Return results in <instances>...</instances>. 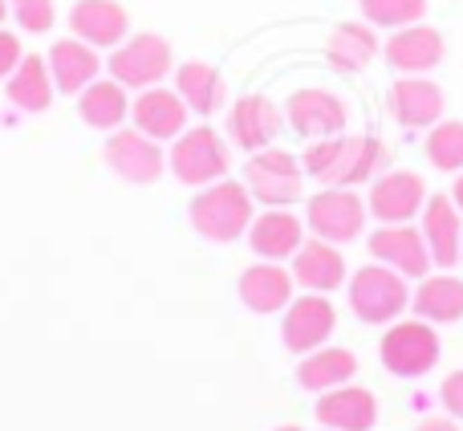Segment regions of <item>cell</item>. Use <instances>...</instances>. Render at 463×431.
Wrapping results in <instances>:
<instances>
[{
    "instance_id": "277c9868",
    "label": "cell",
    "mask_w": 463,
    "mask_h": 431,
    "mask_svg": "<svg viewBox=\"0 0 463 431\" xmlns=\"http://www.w3.org/2000/svg\"><path fill=\"white\" fill-rule=\"evenodd\" d=\"M106 73L114 81H122L127 90H151L163 86L167 73H175V53H171V41L159 33H135L122 45L110 49L106 57Z\"/></svg>"
},
{
    "instance_id": "8fae6325",
    "label": "cell",
    "mask_w": 463,
    "mask_h": 431,
    "mask_svg": "<svg viewBox=\"0 0 463 431\" xmlns=\"http://www.w3.org/2000/svg\"><path fill=\"white\" fill-rule=\"evenodd\" d=\"M285 130V110L277 102H269L264 94H244L232 102L228 110V139L240 151L256 155L264 147L277 143V135Z\"/></svg>"
},
{
    "instance_id": "2e32d148",
    "label": "cell",
    "mask_w": 463,
    "mask_h": 431,
    "mask_svg": "<svg viewBox=\"0 0 463 431\" xmlns=\"http://www.w3.org/2000/svg\"><path fill=\"white\" fill-rule=\"evenodd\" d=\"M370 256L402 277L423 281L431 273V253H427L423 232L407 228V224H383L378 232H370Z\"/></svg>"
},
{
    "instance_id": "f35d334b",
    "label": "cell",
    "mask_w": 463,
    "mask_h": 431,
    "mask_svg": "<svg viewBox=\"0 0 463 431\" xmlns=\"http://www.w3.org/2000/svg\"><path fill=\"white\" fill-rule=\"evenodd\" d=\"M277 431H301V427H297V424H285V427H277Z\"/></svg>"
},
{
    "instance_id": "d6a6232c",
    "label": "cell",
    "mask_w": 463,
    "mask_h": 431,
    "mask_svg": "<svg viewBox=\"0 0 463 431\" xmlns=\"http://www.w3.org/2000/svg\"><path fill=\"white\" fill-rule=\"evenodd\" d=\"M8 16L21 33H49L57 24L53 0H8Z\"/></svg>"
},
{
    "instance_id": "7402d4cb",
    "label": "cell",
    "mask_w": 463,
    "mask_h": 431,
    "mask_svg": "<svg viewBox=\"0 0 463 431\" xmlns=\"http://www.w3.org/2000/svg\"><path fill=\"white\" fill-rule=\"evenodd\" d=\"M391 114L411 130L435 127L443 119V90L427 73H402L391 86Z\"/></svg>"
},
{
    "instance_id": "7a4b0ae2",
    "label": "cell",
    "mask_w": 463,
    "mask_h": 431,
    "mask_svg": "<svg viewBox=\"0 0 463 431\" xmlns=\"http://www.w3.org/2000/svg\"><path fill=\"white\" fill-rule=\"evenodd\" d=\"M252 192L248 184L236 179H216V184L200 187L192 196V228L203 240H216V244H232V240L248 236V224H252Z\"/></svg>"
},
{
    "instance_id": "d4e9b609",
    "label": "cell",
    "mask_w": 463,
    "mask_h": 431,
    "mask_svg": "<svg viewBox=\"0 0 463 431\" xmlns=\"http://www.w3.org/2000/svg\"><path fill=\"white\" fill-rule=\"evenodd\" d=\"M175 94L187 102V110L212 119L216 110H224L228 102V81L216 65L208 62H184L175 65Z\"/></svg>"
},
{
    "instance_id": "484cf974",
    "label": "cell",
    "mask_w": 463,
    "mask_h": 431,
    "mask_svg": "<svg viewBox=\"0 0 463 431\" xmlns=\"http://www.w3.org/2000/svg\"><path fill=\"white\" fill-rule=\"evenodd\" d=\"M53 94L57 86H53V73H49V62L37 53L21 57V65L5 78V98L21 114H45L53 106Z\"/></svg>"
},
{
    "instance_id": "ffe728a7",
    "label": "cell",
    "mask_w": 463,
    "mask_h": 431,
    "mask_svg": "<svg viewBox=\"0 0 463 431\" xmlns=\"http://www.w3.org/2000/svg\"><path fill=\"white\" fill-rule=\"evenodd\" d=\"M70 33L94 49H114L127 41L130 16L118 0H78L70 8Z\"/></svg>"
},
{
    "instance_id": "6da1fadb",
    "label": "cell",
    "mask_w": 463,
    "mask_h": 431,
    "mask_svg": "<svg viewBox=\"0 0 463 431\" xmlns=\"http://www.w3.org/2000/svg\"><path fill=\"white\" fill-rule=\"evenodd\" d=\"M305 176L317 179L321 187H358L366 179L383 176L386 147L374 135H334L309 143L301 159Z\"/></svg>"
},
{
    "instance_id": "9a60e30c",
    "label": "cell",
    "mask_w": 463,
    "mask_h": 431,
    "mask_svg": "<svg viewBox=\"0 0 463 431\" xmlns=\"http://www.w3.org/2000/svg\"><path fill=\"white\" fill-rule=\"evenodd\" d=\"M345 119H350L345 102L337 94H329V90H297L285 106V122L309 143L345 135Z\"/></svg>"
},
{
    "instance_id": "ac0fdd59",
    "label": "cell",
    "mask_w": 463,
    "mask_h": 431,
    "mask_svg": "<svg viewBox=\"0 0 463 431\" xmlns=\"http://www.w3.org/2000/svg\"><path fill=\"white\" fill-rule=\"evenodd\" d=\"M305 244V220L288 208H264L248 224V248L260 261H293V253Z\"/></svg>"
},
{
    "instance_id": "83f0119b",
    "label": "cell",
    "mask_w": 463,
    "mask_h": 431,
    "mask_svg": "<svg viewBox=\"0 0 463 431\" xmlns=\"http://www.w3.org/2000/svg\"><path fill=\"white\" fill-rule=\"evenodd\" d=\"M354 375H358V359L350 350H342V346H321V350L301 354V362H297V383L313 395H326L334 387L354 383Z\"/></svg>"
},
{
    "instance_id": "8992f818",
    "label": "cell",
    "mask_w": 463,
    "mask_h": 431,
    "mask_svg": "<svg viewBox=\"0 0 463 431\" xmlns=\"http://www.w3.org/2000/svg\"><path fill=\"white\" fill-rule=\"evenodd\" d=\"M443 346L439 334H435L431 321L415 318V321H394L391 330L378 342V359L391 370L394 378H423L427 370H435Z\"/></svg>"
},
{
    "instance_id": "9c48e42d",
    "label": "cell",
    "mask_w": 463,
    "mask_h": 431,
    "mask_svg": "<svg viewBox=\"0 0 463 431\" xmlns=\"http://www.w3.org/2000/svg\"><path fill=\"white\" fill-rule=\"evenodd\" d=\"M106 168L118 179H127V184L146 187L167 171V151H163V143H155L138 127H127V130L118 127L106 139Z\"/></svg>"
},
{
    "instance_id": "5bb4252c",
    "label": "cell",
    "mask_w": 463,
    "mask_h": 431,
    "mask_svg": "<svg viewBox=\"0 0 463 431\" xmlns=\"http://www.w3.org/2000/svg\"><path fill=\"white\" fill-rule=\"evenodd\" d=\"M187 102L175 94V86H151L138 90L130 102V127H138L143 135H151L155 143H175L187 130Z\"/></svg>"
},
{
    "instance_id": "52a82bcc",
    "label": "cell",
    "mask_w": 463,
    "mask_h": 431,
    "mask_svg": "<svg viewBox=\"0 0 463 431\" xmlns=\"http://www.w3.org/2000/svg\"><path fill=\"white\" fill-rule=\"evenodd\" d=\"M244 184L252 192V200H260L264 208H293L301 200L305 168L297 155L280 151V147H264V151L248 155Z\"/></svg>"
},
{
    "instance_id": "3957f363",
    "label": "cell",
    "mask_w": 463,
    "mask_h": 431,
    "mask_svg": "<svg viewBox=\"0 0 463 431\" xmlns=\"http://www.w3.org/2000/svg\"><path fill=\"white\" fill-rule=\"evenodd\" d=\"M228 168H232V151L224 143L216 127H192L171 143L167 151V171L187 187H208L216 179H228Z\"/></svg>"
},
{
    "instance_id": "30bf717a",
    "label": "cell",
    "mask_w": 463,
    "mask_h": 431,
    "mask_svg": "<svg viewBox=\"0 0 463 431\" xmlns=\"http://www.w3.org/2000/svg\"><path fill=\"white\" fill-rule=\"evenodd\" d=\"M337 326V313L329 305L326 293H305V297H293L285 310V321H280V342L285 350L293 354H309V350H321L329 342Z\"/></svg>"
},
{
    "instance_id": "f1b7e54d",
    "label": "cell",
    "mask_w": 463,
    "mask_h": 431,
    "mask_svg": "<svg viewBox=\"0 0 463 431\" xmlns=\"http://www.w3.org/2000/svg\"><path fill=\"white\" fill-rule=\"evenodd\" d=\"M411 310H415V318L431 321V326H451V321L463 318V281L451 277V273H439V277L427 273L419 281V289L411 293Z\"/></svg>"
},
{
    "instance_id": "7c38bea8",
    "label": "cell",
    "mask_w": 463,
    "mask_h": 431,
    "mask_svg": "<svg viewBox=\"0 0 463 431\" xmlns=\"http://www.w3.org/2000/svg\"><path fill=\"white\" fill-rule=\"evenodd\" d=\"M427 204V184L415 171H383L370 184L366 208L378 224H411Z\"/></svg>"
},
{
    "instance_id": "4dcf8cb0",
    "label": "cell",
    "mask_w": 463,
    "mask_h": 431,
    "mask_svg": "<svg viewBox=\"0 0 463 431\" xmlns=\"http://www.w3.org/2000/svg\"><path fill=\"white\" fill-rule=\"evenodd\" d=\"M362 21L374 29H407L419 24L427 13V0H358Z\"/></svg>"
},
{
    "instance_id": "836d02e7",
    "label": "cell",
    "mask_w": 463,
    "mask_h": 431,
    "mask_svg": "<svg viewBox=\"0 0 463 431\" xmlns=\"http://www.w3.org/2000/svg\"><path fill=\"white\" fill-rule=\"evenodd\" d=\"M439 399H443V407H448L451 419H463V370H451V375L443 378Z\"/></svg>"
},
{
    "instance_id": "44dd1931",
    "label": "cell",
    "mask_w": 463,
    "mask_h": 431,
    "mask_svg": "<svg viewBox=\"0 0 463 431\" xmlns=\"http://www.w3.org/2000/svg\"><path fill=\"white\" fill-rule=\"evenodd\" d=\"M49 73H53V86L57 94H81L90 81H98V73L106 70V62L98 57L94 45H86L81 37H61L53 41V49L45 53Z\"/></svg>"
},
{
    "instance_id": "5b68a950",
    "label": "cell",
    "mask_w": 463,
    "mask_h": 431,
    "mask_svg": "<svg viewBox=\"0 0 463 431\" xmlns=\"http://www.w3.org/2000/svg\"><path fill=\"white\" fill-rule=\"evenodd\" d=\"M345 297H350L354 318H362L366 326H391L411 305L407 277L386 269V264H362L350 277V293Z\"/></svg>"
},
{
    "instance_id": "f546056e",
    "label": "cell",
    "mask_w": 463,
    "mask_h": 431,
    "mask_svg": "<svg viewBox=\"0 0 463 431\" xmlns=\"http://www.w3.org/2000/svg\"><path fill=\"white\" fill-rule=\"evenodd\" d=\"M378 49H383V45H378L374 24H366V21H342L334 33H329L326 57H329V65H334V70L358 73V70H366V65L374 62Z\"/></svg>"
},
{
    "instance_id": "1f68e13d",
    "label": "cell",
    "mask_w": 463,
    "mask_h": 431,
    "mask_svg": "<svg viewBox=\"0 0 463 431\" xmlns=\"http://www.w3.org/2000/svg\"><path fill=\"white\" fill-rule=\"evenodd\" d=\"M427 159L439 171H463V122L439 119L427 135Z\"/></svg>"
},
{
    "instance_id": "cb8c5ba5",
    "label": "cell",
    "mask_w": 463,
    "mask_h": 431,
    "mask_svg": "<svg viewBox=\"0 0 463 431\" xmlns=\"http://www.w3.org/2000/svg\"><path fill=\"white\" fill-rule=\"evenodd\" d=\"M293 281L309 293H334L345 285V256L329 240H305L293 253Z\"/></svg>"
},
{
    "instance_id": "603a6c76",
    "label": "cell",
    "mask_w": 463,
    "mask_h": 431,
    "mask_svg": "<svg viewBox=\"0 0 463 431\" xmlns=\"http://www.w3.org/2000/svg\"><path fill=\"white\" fill-rule=\"evenodd\" d=\"M317 424L326 431H370L378 424V399L366 387H334L317 399Z\"/></svg>"
},
{
    "instance_id": "8d00e7d4",
    "label": "cell",
    "mask_w": 463,
    "mask_h": 431,
    "mask_svg": "<svg viewBox=\"0 0 463 431\" xmlns=\"http://www.w3.org/2000/svg\"><path fill=\"white\" fill-rule=\"evenodd\" d=\"M451 200H456V208L463 212V171L456 176V187H451Z\"/></svg>"
},
{
    "instance_id": "4316f807",
    "label": "cell",
    "mask_w": 463,
    "mask_h": 431,
    "mask_svg": "<svg viewBox=\"0 0 463 431\" xmlns=\"http://www.w3.org/2000/svg\"><path fill=\"white\" fill-rule=\"evenodd\" d=\"M130 90L114 78H98L90 81L86 90L78 94V119L86 122L90 130H118L130 114Z\"/></svg>"
},
{
    "instance_id": "e0dca14e",
    "label": "cell",
    "mask_w": 463,
    "mask_h": 431,
    "mask_svg": "<svg viewBox=\"0 0 463 431\" xmlns=\"http://www.w3.org/2000/svg\"><path fill=\"white\" fill-rule=\"evenodd\" d=\"M293 269H285L280 261H256L240 273L236 293L252 313H280L293 302Z\"/></svg>"
},
{
    "instance_id": "d6986e66",
    "label": "cell",
    "mask_w": 463,
    "mask_h": 431,
    "mask_svg": "<svg viewBox=\"0 0 463 431\" xmlns=\"http://www.w3.org/2000/svg\"><path fill=\"white\" fill-rule=\"evenodd\" d=\"M383 53H386V65L399 73H431L443 62V53H448V41L431 24H407V29H399L386 41Z\"/></svg>"
},
{
    "instance_id": "74e56055",
    "label": "cell",
    "mask_w": 463,
    "mask_h": 431,
    "mask_svg": "<svg viewBox=\"0 0 463 431\" xmlns=\"http://www.w3.org/2000/svg\"><path fill=\"white\" fill-rule=\"evenodd\" d=\"M5 16H8V0H0V24H5Z\"/></svg>"
},
{
    "instance_id": "e575fe53",
    "label": "cell",
    "mask_w": 463,
    "mask_h": 431,
    "mask_svg": "<svg viewBox=\"0 0 463 431\" xmlns=\"http://www.w3.org/2000/svg\"><path fill=\"white\" fill-rule=\"evenodd\" d=\"M21 57H24L21 37H16V33H8V29H0V81H5L8 73L21 65Z\"/></svg>"
},
{
    "instance_id": "4fadbf2b",
    "label": "cell",
    "mask_w": 463,
    "mask_h": 431,
    "mask_svg": "<svg viewBox=\"0 0 463 431\" xmlns=\"http://www.w3.org/2000/svg\"><path fill=\"white\" fill-rule=\"evenodd\" d=\"M419 232L427 240L431 264H439V269L463 264V212L451 196H427L423 212H419Z\"/></svg>"
},
{
    "instance_id": "ba28073f",
    "label": "cell",
    "mask_w": 463,
    "mask_h": 431,
    "mask_svg": "<svg viewBox=\"0 0 463 431\" xmlns=\"http://www.w3.org/2000/svg\"><path fill=\"white\" fill-rule=\"evenodd\" d=\"M366 200H362L354 187H321L317 196H309L305 204V228L317 240H329V244H350V240L362 236L366 228Z\"/></svg>"
},
{
    "instance_id": "d590c367",
    "label": "cell",
    "mask_w": 463,
    "mask_h": 431,
    "mask_svg": "<svg viewBox=\"0 0 463 431\" xmlns=\"http://www.w3.org/2000/svg\"><path fill=\"white\" fill-rule=\"evenodd\" d=\"M415 431H459L456 419H423Z\"/></svg>"
}]
</instances>
